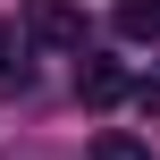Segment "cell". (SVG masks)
I'll return each mask as SVG.
<instances>
[{
    "mask_svg": "<svg viewBox=\"0 0 160 160\" xmlns=\"http://www.w3.org/2000/svg\"><path fill=\"white\" fill-rule=\"evenodd\" d=\"M25 42H42V51H84V8H76V0H25Z\"/></svg>",
    "mask_w": 160,
    "mask_h": 160,
    "instance_id": "obj_1",
    "label": "cell"
},
{
    "mask_svg": "<svg viewBox=\"0 0 160 160\" xmlns=\"http://www.w3.org/2000/svg\"><path fill=\"white\" fill-rule=\"evenodd\" d=\"M76 93H84V101H93V110H110V101H118V93H127V76H118V68H110V59H84V68H76Z\"/></svg>",
    "mask_w": 160,
    "mask_h": 160,
    "instance_id": "obj_2",
    "label": "cell"
},
{
    "mask_svg": "<svg viewBox=\"0 0 160 160\" xmlns=\"http://www.w3.org/2000/svg\"><path fill=\"white\" fill-rule=\"evenodd\" d=\"M118 34L127 42H160V0H118Z\"/></svg>",
    "mask_w": 160,
    "mask_h": 160,
    "instance_id": "obj_3",
    "label": "cell"
},
{
    "mask_svg": "<svg viewBox=\"0 0 160 160\" xmlns=\"http://www.w3.org/2000/svg\"><path fill=\"white\" fill-rule=\"evenodd\" d=\"M0 93H25V51H17L8 25H0Z\"/></svg>",
    "mask_w": 160,
    "mask_h": 160,
    "instance_id": "obj_4",
    "label": "cell"
},
{
    "mask_svg": "<svg viewBox=\"0 0 160 160\" xmlns=\"http://www.w3.org/2000/svg\"><path fill=\"white\" fill-rule=\"evenodd\" d=\"M84 160H152V152H143L135 135H101V143H93V152H84Z\"/></svg>",
    "mask_w": 160,
    "mask_h": 160,
    "instance_id": "obj_5",
    "label": "cell"
},
{
    "mask_svg": "<svg viewBox=\"0 0 160 160\" xmlns=\"http://www.w3.org/2000/svg\"><path fill=\"white\" fill-rule=\"evenodd\" d=\"M135 101H143V110H152V118H160V68H152V76H143V84H135Z\"/></svg>",
    "mask_w": 160,
    "mask_h": 160,
    "instance_id": "obj_6",
    "label": "cell"
}]
</instances>
